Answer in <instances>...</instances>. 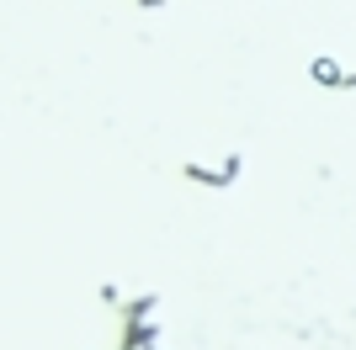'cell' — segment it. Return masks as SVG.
Listing matches in <instances>:
<instances>
[{
	"label": "cell",
	"instance_id": "1",
	"mask_svg": "<svg viewBox=\"0 0 356 350\" xmlns=\"http://www.w3.org/2000/svg\"><path fill=\"white\" fill-rule=\"evenodd\" d=\"M186 181H197V186H213V191L234 186V181H239V154H229L223 165H186Z\"/></svg>",
	"mask_w": 356,
	"mask_h": 350
},
{
	"label": "cell",
	"instance_id": "2",
	"mask_svg": "<svg viewBox=\"0 0 356 350\" xmlns=\"http://www.w3.org/2000/svg\"><path fill=\"white\" fill-rule=\"evenodd\" d=\"M309 80H319L325 90H346V64H341V58H330V53H319L309 64Z\"/></svg>",
	"mask_w": 356,
	"mask_h": 350
},
{
	"label": "cell",
	"instance_id": "3",
	"mask_svg": "<svg viewBox=\"0 0 356 350\" xmlns=\"http://www.w3.org/2000/svg\"><path fill=\"white\" fill-rule=\"evenodd\" d=\"M346 90H356V69H346Z\"/></svg>",
	"mask_w": 356,
	"mask_h": 350
},
{
	"label": "cell",
	"instance_id": "4",
	"mask_svg": "<svg viewBox=\"0 0 356 350\" xmlns=\"http://www.w3.org/2000/svg\"><path fill=\"white\" fill-rule=\"evenodd\" d=\"M138 6H165V0H138Z\"/></svg>",
	"mask_w": 356,
	"mask_h": 350
}]
</instances>
